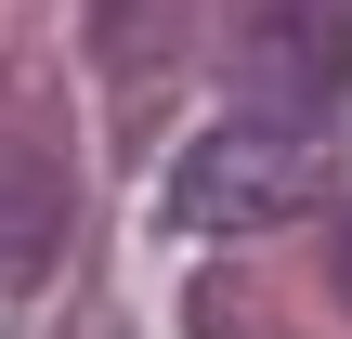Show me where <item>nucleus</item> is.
Returning <instances> with one entry per match:
<instances>
[{
    "mask_svg": "<svg viewBox=\"0 0 352 339\" xmlns=\"http://www.w3.org/2000/svg\"><path fill=\"white\" fill-rule=\"evenodd\" d=\"M327 196H340V157H327L314 131H287V118H222V131H196V144L170 157V183H157L170 235H261V222L327 209Z\"/></svg>",
    "mask_w": 352,
    "mask_h": 339,
    "instance_id": "f257e3e1",
    "label": "nucleus"
},
{
    "mask_svg": "<svg viewBox=\"0 0 352 339\" xmlns=\"http://www.w3.org/2000/svg\"><path fill=\"white\" fill-rule=\"evenodd\" d=\"M235 91H248V105H287V118L340 105V26H327L314 0H261V13L235 26Z\"/></svg>",
    "mask_w": 352,
    "mask_h": 339,
    "instance_id": "f03ea898",
    "label": "nucleus"
},
{
    "mask_svg": "<svg viewBox=\"0 0 352 339\" xmlns=\"http://www.w3.org/2000/svg\"><path fill=\"white\" fill-rule=\"evenodd\" d=\"M52 222H65V183L0 144V274H39L52 261Z\"/></svg>",
    "mask_w": 352,
    "mask_h": 339,
    "instance_id": "7ed1b4c3",
    "label": "nucleus"
},
{
    "mask_svg": "<svg viewBox=\"0 0 352 339\" xmlns=\"http://www.w3.org/2000/svg\"><path fill=\"white\" fill-rule=\"evenodd\" d=\"M340 300H352V209H340Z\"/></svg>",
    "mask_w": 352,
    "mask_h": 339,
    "instance_id": "20e7f679",
    "label": "nucleus"
}]
</instances>
